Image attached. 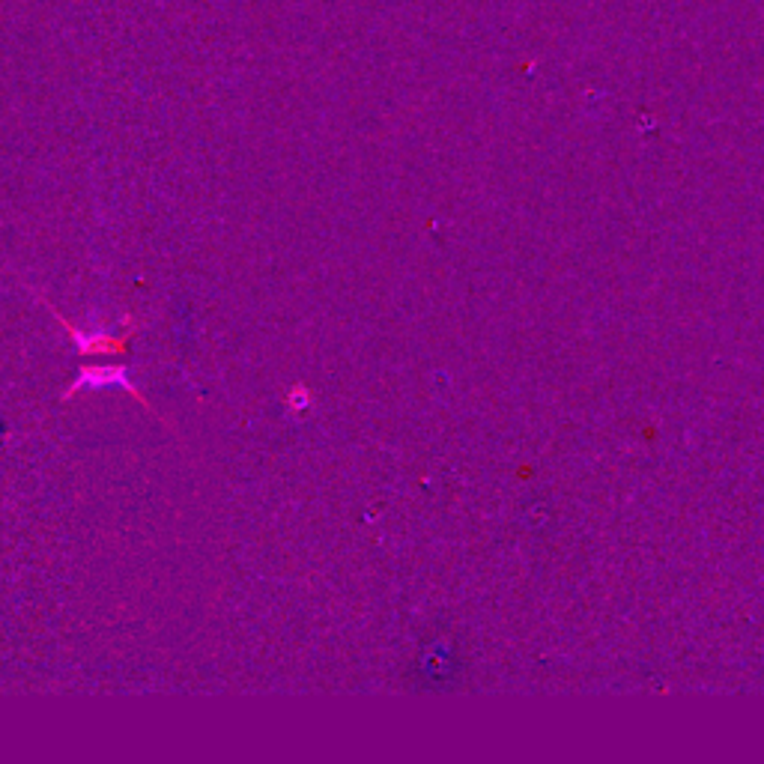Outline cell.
I'll use <instances>...</instances> for the list:
<instances>
[{
    "label": "cell",
    "mask_w": 764,
    "mask_h": 764,
    "mask_svg": "<svg viewBox=\"0 0 764 764\" xmlns=\"http://www.w3.org/2000/svg\"><path fill=\"white\" fill-rule=\"evenodd\" d=\"M48 311H51L54 320L69 332V338H72L78 356H111V353H126V347H129L132 332H129V335H111L108 329H78V326H72L66 317H60L57 308L48 305Z\"/></svg>",
    "instance_id": "6da1fadb"
},
{
    "label": "cell",
    "mask_w": 764,
    "mask_h": 764,
    "mask_svg": "<svg viewBox=\"0 0 764 764\" xmlns=\"http://www.w3.org/2000/svg\"><path fill=\"white\" fill-rule=\"evenodd\" d=\"M108 385H120L123 391H129L147 412H156L150 403H147V397L135 388V382H132V377H129V368L126 365H87V368H81V374H78V380L72 382L69 388H66V400L69 397H75L81 388H108Z\"/></svg>",
    "instance_id": "7a4b0ae2"
},
{
    "label": "cell",
    "mask_w": 764,
    "mask_h": 764,
    "mask_svg": "<svg viewBox=\"0 0 764 764\" xmlns=\"http://www.w3.org/2000/svg\"><path fill=\"white\" fill-rule=\"evenodd\" d=\"M287 406H290L293 412H296V409H305V406H308V388H305V385H296V388L290 391Z\"/></svg>",
    "instance_id": "3957f363"
}]
</instances>
